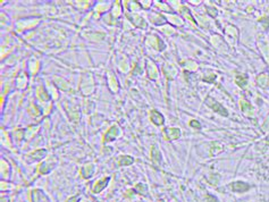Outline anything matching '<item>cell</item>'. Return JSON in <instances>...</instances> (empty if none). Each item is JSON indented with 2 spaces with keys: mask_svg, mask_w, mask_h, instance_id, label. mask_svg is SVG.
<instances>
[{
  "mask_svg": "<svg viewBox=\"0 0 269 202\" xmlns=\"http://www.w3.org/2000/svg\"><path fill=\"white\" fill-rule=\"evenodd\" d=\"M206 102H207V105L209 106V107H211L215 111H217L218 114H220V115H223V116H227L228 114H227V110L225 109V108L223 107L219 102H217V101H215L212 98H207V100H206Z\"/></svg>",
  "mask_w": 269,
  "mask_h": 202,
  "instance_id": "obj_1",
  "label": "cell"
},
{
  "mask_svg": "<svg viewBox=\"0 0 269 202\" xmlns=\"http://www.w3.org/2000/svg\"><path fill=\"white\" fill-rule=\"evenodd\" d=\"M151 121L156 125H162L163 124V117H162L161 114L158 112L157 110H152L151 111Z\"/></svg>",
  "mask_w": 269,
  "mask_h": 202,
  "instance_id": "obj_2",
  "label": "cell"
},
{
  "mask_svg": "<svg viewBox=\"0 0 269 202\" xmlns=\"http://www.w3.org/2000/svg\"><path fill=\"white\" fill-rule=\"evenodd\" d=\"M249 189H250V186L243 182H236V183H233V185H232V190L235 192H245Z\"/></svg>",
  "mask_w": 269,
  "mask_h": 202,
  "instance_id": "obj_3",
  "label": "cell"
},
{
  "mask_svg": "<svg viewBox=\"0 0 269 202\" xmlns=\"http://www.w3.org/2000/svg\"><path fill=\"white\" fill-rule=\"evenodd\" d=\"M109 182V178H103L102 181H100L95 186H94V189H93V191L94 192H100L101 190L103 189V188H106V185H107V183Z\"/></svg>",
  "mask_w": 269,
  "mask_h": 202,
  "instance_id": "obj_4",
  "label": "cell"
},
{
  "mask_svg": "<svg viewBox=\"0 0 269 202\" xmlns=\"http://www.w3.org/2000/svg\"><path fill=\"white\" fill-rule=\"evenodd\" d=\"M246 82H248V76H246V75H240V76L236 77V83H237L240 86H242V88L245 86Z\"/></svg>",
  "mask_w": 269,
  "mask_h": 202,
  "instance_id": "obj_5",
  "label": "cell"
},
{
  "mask_svg": "<svg viewBox=\"0 0 269 202\" xmlns=\"http://www.w3.org/2000/svg\"><path fill=\"white\" fill-rule=\"evenodd\" d=\"M168 136L170 137V140H174L179 136V131L176 128H170V131H168Z\"/></svg>",
  "mask_w": 269,
  "mask_h": 202,
  "instance_id": "obj_6",
  "label": "cell"
},
{
  "mask_svg": "<svg viewBox=\"0 0 269 202\" xmlns=\"http://www.w3.org/2000/svg\"><path fill=\"white\" fill-rule=\"evenodd\" d=\"M132 162H133V159H132V158H130V157H124V159H121V165L126 166V165H131Z\"/></svg>",
  "mask_w": 269,
  "mask_h": 202,
  "instance_id": "obj_7",
  "label": "cell"
},
{
  "mask_svg": "<svg viewBox=\"0 0 269 202\" xmlns=\"http://www.w3.org/2000/svg\"><path fill=\"white\" fill-rule=\"evenodd\" d=\"M190 125L191 126H193V127H198V128H201V125L198 123V121H192L191 123H190Z\"/></svg>",
  "mask_w": 269,
  "mask_h": 202,
  "instance_id": "obj_8",
  "label": "cell"
},
{
  "mask_svg": "<svg viewBox=\"0 0 269 202\" xmlns=\"http://www.w3.org/2000/svg\"><path fill=\"white\" fill-rule=\"evenodd\" d=\"M208 199L210 200V202H217V199L214 198V196H211V195H208Z\"/></svg>",
  "mask_w": 269,
  "mask_h": 202,
  "instance_id": "obj_9",
  "label": "cell"
}]
</instances>
